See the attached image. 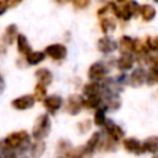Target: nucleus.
Masks as SVG:
<instances>
[{
  "label": "nucleus",
  "mask_w": 158,
  "mask_h": 158,
  "mask_svg": "<svg viewBox=\"0 0 158 158\" xmlns=\"http://www.w3.org/2000/svg\"><path fill=\"white\" fill-rule=\"evenodd\" d=\"M102 102H104L102 95L85 98L84 99V107H86V109H99L100 106H102Z\"/></svg>",
  "instance_id": "obj_25"
},
{
  "label": "nucleus",
  "mask_w": 158,
  "mask_h": 158,
  "mask_svg": "<svg viewBox=\"0 0 158 158\" xmlns=\"http://www.w3.org/2000/svg\"><path fill=\"white\" fill-rule=\"evenodd\" d=\"M4 89H5V81H4V79L0 75V94L4 91Z\"/></svg>",
  "instance_id": "obj_33"
},
{
  "label": "nucleus",
  "mask_w": 158,
  "mask_h": 158,
  "mask_svg": "<svg viewBox=\"0 0 158 158\" xmlns=\"http://www.w3.org/2000/svg\"><path fill=\"white\" fill-rule=\"evenodd\" d=\"M83 94L85 95V98H90V96H98V95H102V86L101 83L99 81H89L83 86Z\"/></svg>",
  "instance_id": "obj_15"
},
{
  "label": "nucleus",
  "mask_w": 158,
  "mask_h": 158,
  "mask_svg": "<svg viewBox=\"0 0 158 158\" xmlns=\"http://www.w3.org/2000/svg\"><path fill=\"white\" fill-rule=\"evenodd\" d=\"M16 44H17V51L21 53V54H25L27 56L28 53H31V46L27 41V37L22 33H19L17 38H16Z\"/></svg>",
  "instance_id": "obj_21"
},
{
  "label": "nucleus",
  "mask_w": 158,
  "mask_h": 158,
  "mask_svg": "<svg viewBox=\"0 0 158 158\" xmlns=\"http://www.w3.org/2000/svg\"><path fill=\"white\" fill-rule=\"evenodd\" d=\"M44 58H46V53L44 52L36 51V52H31V53H28L26 56V62L30 65H37L41 62H43Z\"/></svg>",
  "instance_id": "obj_24"
},
{
  "label": "nucleus",
  "mask_w": 158,
  "mask_h": 158,
  "mask_svg": "<svg viewBox=\"0 0 158 158\" xmlns=\"http://www.w3.org/2000/svg\"><path fill=\"white\" fill-rule=\"evenodd\" d=\"M35 77L37 78L38 83H41V84H43L46 86L49 85L52 83V80H53V74L47 68H40V69H37L35 72Z\"/></svg>",
  "instance_id": "obj_19"
},
{
  "label": "nucleus",
  "mask_w": 158,
  "mask_h": 158,
  "mask_svg": "<svg viewBox=\"0 0 158 158\" xmlns=\"http://www.w3.org/2000/svg\"><path fill=\"white\" fill-rule=\"evenodd\" d=\"M153 2H156V4L158 5V0H153Z\"/></svg>",
  "instance_id": "obj_37"
},
{
  "label": "nucleus",
  "mask_w": 158,
  "mask_h": 158,
  "mask_svg": "<svg viewBox=\"0 0 158 158\" xmlns=\"http://www.w3.org/2000/svg\"><path fill=\"white\" fill-rule=\"evenodd\" d=\"M19 33H17V26L15 23H11L9 26H6L5 31H4V35H2V42L5 44H12L16 38H17Z\"/></svg>",
  "instance_id": "obj_18"
},
{
  "label": "nucleus",
  "mask_w": 158,
  "mask_h": 158,
  "mask_svg": "<svg viewBox=\"0 0 158 158\" xmlns=\"http://www.w3.org/2000/svg\"><path fill=\"white\" fill-rule=\"evenodd\" d=\"M70 1L75 9H86L91 2V0H70Z\"/></svg>",
  "instance_id": "obj_30"
},
{
  "label": "nucleus",
  "mask_w": 158,
  "mask_h": 158,
  "mask_svg": "<svg viewBox=\"0 0 158 158\" xmlns=\"http://www.w3.org/2000/svg\"><path fill=\"white\" fill-rule=\"evenodd\" d=\"M151 158H158V153H156V154H153Z\"/></svg>",
  "instance_id": "obj_36"
},
{
  "label": "nucleus",
  "mask_w": 158,
  "mask_h": 158,
  "mask_svg": "<svg viewBox=\"0 0 158 158\" xmlns=\"http://www.w3.org/2000/svg\"><path fill=\"white\" fill-rule=\"evenodd\" d=\"M144 42L151 53H158V36H148Z\"/></svg>",
  "instance_id": "obj_28"
},
{
  "label": "nucleus",
  "mask_w": 158,
  "mask_h": 158,
  "mask_svg": "<svg viewBox=\"0 0 158 158\" xmlns=\"http://www.w3.org/2000/svg\"><path fill=\"white\" fill-rule=\"evenodd\" d=\"M100 143H101V133H100V132H94V133L90 136V138L88 139V142H86V144H85L84 147H85L86 151H89L90 153H94V151H95L98 147H100Z\"/></svg>",
  "instance_id": "obj_23"
},
{
  "label": "nucleus",
  "mask_w": 158,
  "mask_h": 158,
  "mask_svg": "<svg viewBox=\"0 0 158 158\" xmlns=\"http://www.w3.org/2000/svg\"><path fill=\"white\" fill-rule=\"evenodd\" d=\"M9 7H11V0H0V15L5 14Z\"/></svg>",
  "instance_id": "obj_32"
},
{
  "label": "nucleus",
  "mask_w": 158,
  "mask_h": 158,
  "mask_svg": "<svg viewBox=\"0 0 158 158\" xmlns=\"http://www.w3.org/2000/svg\"><path fill=\"white\" fill-rule=\"evenodd\" d=\"M84 107V99L83 96L78 95V94H72L68 100H67V111L70 115H77L80 112V110Z\"/></svg>",
  "instance_id": "obj_11"
},
{
  "label": "nucleus",
  "mask_w": 158,
  "mask_h": 158,
  "mask_svg": "<svg viewBox=\"0 0 158 158\" xmlns=\"http://www.w3.org/2000/svg\"><path fill=\"white\" fill-rule=\"evenodd\" d=\"M137 62L136 56L133 53H121L118 58H116V68L120 72H128L131 69H133L135 63Z\"/></svg>",
  "instance_id": "obj_7"
},
{
  "label": "nucleus",
  "mask_w": 158,
  "mask_h": 158,
  "mask_svg": "<svg viewBox=\"0 0 158 158\" xmlns=\"http://www.w3.org/2000/svg\"><path fill=\"white\" fill-rule=\"evenodd\" d=\"M90 126H91V122H90L89 120H84V121L79 122V125H78L79 131H80L81 133H85L86 131H89V130H90Z\"/></svg>",
  "instance_id": "obj_31"
},
{
  "label": "nucleus",
  "mask_w": 158,
  "mask_h": 158,
  "mask_svg": "<svg viewBox=\"0 0 158 158\" xmlns=\"http://www.w3.org/2000/svg\"><path fill=\"white\" fill-rule=\"evenodd\" d=\"M12 1H14V5H15V4H17V2H20L21 0H11V2H12Z\"/></svg>",
  "instance_id": "obj_35"
},
{
  "label": "nucleus",
  "mask_w": 158,
  "mask_h": 158,
  "mask_svg": "<svg viewBox=\"0 0 158 158\" xmlns=\"http://www.w3.org/2000/svg\"><path fill=\"white\" fill-rule=\"evenodd\" d=\"M44 53L53 60H62L67 57L68 49L62 43H52L44 48Z\"/></svg>",
  "instance_id": "obj_6"
},
{
  "label": "nucleus",
  "mask_w": 158,
  "mask_h": 158,
  "mask_svg": "<svg viewBox=\"0 0 158 158\" xmlns=\"http://www.w3.org/2000/svg\"><path fill=\"white\" fill-rule=\"evenodd\" d=\"M122 146L123 148L130 152V153H133V154H143L146 153L144 152V148H143V143L137 139L136 137H127V138H123L122 139Z\"/></svg>",
  "instance_id": "obj_10"
},
{
  "label": "nucleus",
  "mask_w": 158,
  "mask_h": 158,
  "mask_svg": "<svg viewBox=\"0 0 158 158\" xmlns=\"http://www.w3.org/2000/svg\"><path fill=\"white\" fill-rule=\"evenodd\" d=\"M141 5L136 0H130L126 4L117 5V2H112V15L121 21H130L132 17H136L139 15Z\"/></svg>",
  "instance_id": "obj_1"
},
{
  "label": "nucleus",
  "mask_w": 158,
  "mask_h": 158,
  "mask_svg": "<svg viewBox=\"0 0 158 158\" xmlns=\"http://www.w3.org/2000/svg\"><path fill=\"white\" fill-rule=\"evenodd\" d=\"M109 68L104 62H94L89 69H88V78L91 81H102L106 79V75L109 73Z\"/></svg>",
  "instance_id": "obj_4"
},
{
  "label": "nucleus",
  "mask_w": 158,
  "mask_h": 158,
  "mask_svg": "<svg viewBox=\"0 0 158 158\" xmlns=\"http://www.w3.org/2000/svg\"><path fill=\"white\" fill-rule=\"evenodd\" d=\"M33 96L36 98V100H44L47 98V89H46V85L41 84V83H37L36 86H35V93H33Z\"/></svg>",
  "instance_id": "obj_29"
},
{
  "label": "nucleus",
  "mask_w": 158,
  "mask_h": 158,
  "mask_svg": "<svg viewBox=\"0 0 158 158\" xmlns=\"http://www.w3.org/2000/svg\"><path fill=\"white\" fill-rule=\"evenodd\" d=\"M146 79H147V70L142 65H138L133 68L132 72L130 73L128 85H131L132 88H139L143 84H146Z\"/></svg>",
  "instance_id": "obj_5"
},
{
  "label": "nucleus",
  "mask_w": 158,
  "mask_h": 158,
  "mask_svg": "<svg viewBox=\"0 0 158 158\" xmlns=\"http://www.w3.org/2000/svg\"><path fill=\"white\" fill-rule=\"evenodd\" d=\"M63 105V99L59 95H49L43 100V106L51 112L54 114L56 111H58Z\"/></svg>",
  "instance_id": "obj_13"
},
{
  "label": "nucleus",
  "mask_w": 158,
  "mask_h": 158,
  "mask_svg": "<svg viewBox=\"0 0 158 158\" xmlns=\"http://www.w3.org/2000/svg\"><path fill=\"white\" fill-rule=\"evenodd\" d=\"M107 118H106V109L104 106H100L99 109L95 110V114H94V123L98 126V127H104L105 123H106Z\"/></svg>",
  "instance_id": "obj_26"
},
{
  "label": "nucleus",
  "mask_w": 158,
  "mask_h": 158,
  "mask_svg": "<svg viewBox=\"0 0 158 158\" xmlns=\"http://www.w3.org/2000/svg\"><path fill=\"white\" fill-rule=\"evenodd\" d=\"M157 95H158V91H157Z\"/></svg>",
  "instance_id": "obj_38"
},
{
  "label": "nucleus",
  "mask_w": 158,
  "mask_h": 158,
  "mask_svg": "<svg viewBox=\"0 0 158 158\" xmlns=\"http://www.w3.org/2000/svg\"><path fill=\"white\" fill-rule=\"evenodd\" d=\"M4 146L6 149H23L30 146V135L23 130L12 132L4 139Z\"/></svg>",
  "instance_id": "obj_2"
},
{
  "label": "nucleus",
  "mask_w": 158,
  "mask_h": 158,
  "mask_svg": "<svg viewBox=\"0 0 158 158\" xmlns=\"http://www.w3.org/2000/svg\"><path fill=\"white\" fill-rule=\"evenodd\" d=\"M130 0H116V2L117 4H120V5H122V4H126V2H128Z\"/></svg>",
  "instance_id": "obj_34"
},
{
  "label": "nucleus",
  "mask_w": 158,
  "mask_h": 158,
  "mask_svg": "<svg viewBox=\"0 0 158 158\" xmlns=\"http://www.w3.org/2000/svg\"><path fill=\"white\" fill-rule=\"evenodd\" d=\"M105 131H106V135L109 138H111L112 141H115L116 143L120 142L121 139H123V136H125V131L121 126L116 125L112 120H107L106 123H105Z\"/></svg>",
  "instance_id": "obj_9"
},
{
  "label": "nucleus",
  "mask_w": 158,
  "mask_h": 158,
  "mask_svg": "<svg viewBox=\"0 0 158 158\" xmlns=\"http://www.w3.org/2000/svg\"><path fill=\"white\" fill-rule=\"evenodd\" d=\"M118 42V51L121 53H133L135 54V43L136 38H132L130 36H121Z\"/></svg>",
  "instance_id": "obj_14"
},
{
  "label": "nucleus",
  "mask_w": 158,
  "mask_h": 158,
  "mask_svg": "<svg viewBox=\"0 0 158 158\" xmlns=\"http://www.w3.org/2000/svg\"><path fill=\"white\" fill-rule=\"evenodd\" d=\"M96 47H98L99 52H101L102 54H111L112 52L118 49V42L112 40L111 37H109L106 35V36H102L98 40Z\"/></svg>",
  "instance_id": "obj_8"
},
{
  "label": "nucleus",
  "mask_w": 158,
  "mask_h": 158,
  "mask_svg": "<svg viewBox=\"0 0 158 158\" xmlns=\"http://www.w3.org/2000/svg\"><path fill=\"white\" fill-rule=\"evenodd\" d=\"M146 84H147L148 86L158 85V65H156V64L148 65Z\"/></svg>",
  "instance_id": "obj_22"
},
{
  "label": "nucleus",
  "mask_w": 158,
  "mask_h": 158,
  "mask_svg": "<svg viewBox=\"0 0 158 158\" xmlns=\"http://www.w3.org/2000/svg\"><path fill=\"white\" fill-rule=\"evenodd\" d=\"M139 16L142 19V21L144 22H151L154 20V17L157 16V10L153 5L151 4H143L141 5V10H139Z\"/></svg>",
  "instance_id": "obj_16"
},
{
  "label": "nucleus",
  "mask_w": 158,
  "mask_h": 158,
  "mask_svg": "<svg viewBox=\"0 0 158 158\" xmlns=\"http://www.w3.org/2000/svg\"><path fill=\"white\" fill-rule=\"evenodd\" d=\"M44 149H46L44 142H42V141H36V142L31 146V156H32L33 158H40V157L43 154Z\"/></svg>",
  "instance_id": "obj_27"
},
{
  "label": "nucleus",
  "mask_w": 158,
  "mask_h": 158,
  "mask_svg": "<svg viewBox=\"0 0 158 158\" xmlns=\"http://www.w3.org/2000/svg\"><path fill=\"white\" fill-rule=\"evenodd\" d=\"M99 25H100V28L102 31L104 35H109L111 32H114L116 30V20L112 19V17H107V16H102L100 17V21H99Z\"/></svg>",
  "instance_id": "obj_17"
},
{
  "label": "nucleus",
  "mask_w": 158,
  "mask_h": 158,
  "mask_svg": "<svg viewBox=\"0 0 158 158\" xmlns=\"http://www.w3.org/2000/svg\"><path fill=\"white\" fill-rule=\"evenodd\" d=\"M142 143L146 153H152V154L158 153V136H154V135L149 136Z\"/></svg>",
  "instance_id": "obj_20"
},
{
  "label": "nucleus",
  "mask_w": 158,
  "mask_h": 158,
  "mask_svg": "<svg viewBox=\"0 0 158 158\" xmlns=\"http://www.w3.org/2000/svg\"><path fill=\"white\" fill-rule=\"evenodd\" d=\"M0 158H2V157H1V156H0Z\"/></svg>",
  "instance_id": "obj_39"
},
{
  "label": "nucleus",
  "mask_w": 158,
  "mask_h": 158,
  "mask_svg": "<svg viewBox=\"0 0 158 158\" xmlns=\"http://www.w3.org/2000/svg\"><path fill=\"white\" fill-rule=\"evenodd\" d=\"M51 131V118L47 114H42L37 117L33 128H32V136L37 141H42L48 136Z\"/></svg>",
  "instance_id": "obj_3"
},
{
  "label": "nucleus",
  "mask_w": 158,
  "mask_h": 158,
  "mask_svg": "<svg viewBox=\"0 0 158 158\" xmlns=\"http://www.w3.org/2000/svg\"><path fill=\"white\" fill-rule=\"evenodd\" d=\"M36 102V98L33 95H30V94H26V95H22V96H19L16 99L12 100L11 105L12 107H15L16 110H20V111H23V110H27V109H31Z\"/></svg>",
  "instance_id": "obj_12"
}]
</instances>
